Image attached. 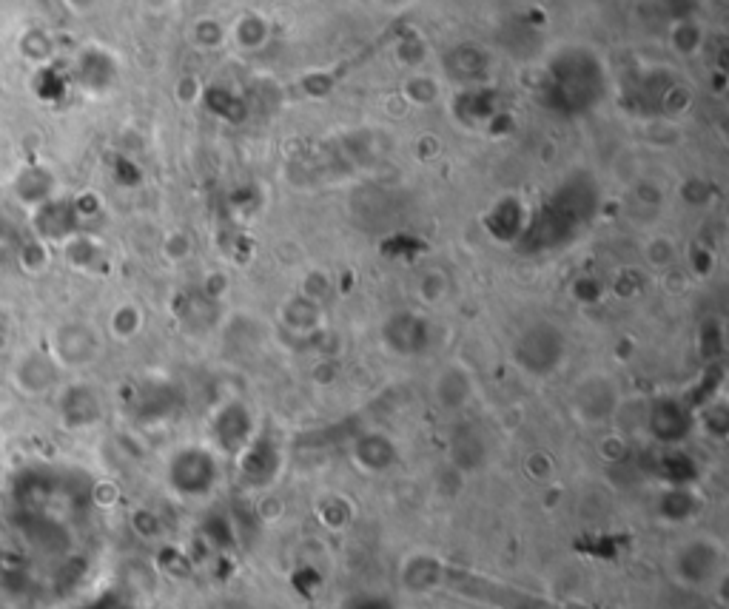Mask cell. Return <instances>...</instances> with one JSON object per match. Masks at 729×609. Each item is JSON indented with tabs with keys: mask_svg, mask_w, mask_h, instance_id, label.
Returning <instances> with one entry per match:
<instances>
[{
	"mask_svg": "<svg viewBox=\"0 0 729 609\" xmlns=\"http://www.w3.org/2000/svg\"><path fill=\"white\" fill-rule=\"evenodd\" d=\"M450 294V279L439 271V268H430L428 274L419 282V296L428 302V305H439L445 296Z\"/></svg>",
	"mask_w": 729,
	"mask_h": 609,
	"instance_id": "27",
	"label": "cell"
},
{
	"mask_svg": "<svg viewBox=\"0 0 729 609\" xmlns=\"http://www.w3.org/2000/svg\"><path fill=\"white\" fill-rule=\"evenodd\" d=\"M63 425L66 427H89L100 419V399L89 385H75L63 393Z\"/></svg>",
	"mask_w": 729,
	"mask_h": 609,
	"instance_id": "14",
	"label": "cell"
},
{
	"mask_svg": "<svg viewBox=\"0 0 729 609\" xmlns=\"http://www.w3.org/2000/svg\"><path fill=\"white\" fill-rule=\"evenodd\" d=\"M282 322L297 333H311L317 331L319 322H322V311H319V302L308 299V296H291L285 305H282Z\"/></svg>",
	"mask_w": 729,
	"mask_h": 609,
	"instance_id": "18",
	"label": "cell"
},
{
	"mask_svg": "<svg viewBox=\"0 0 729 609\" xmlns=\"http://www.w3.org/2000/svg\"><path fill=\"white\" fill-rule=\"evenodd\" d=\"M442 63H445V72H448L450 80H456L465 89L482 86L487 80V74H490V66H493L487 49L476 46V43H459V46H453Z\"/></svg>",
	"mask_w": 729,
	"mask_h": 609,
	"instance_id": "8",
	"label": "cell"
},
{
	"mask_svg": "<svg viewBox=\"0 0 729 609\" xmlns=\"http://www.w3.org/2000/svg\"><path fill=\"white\" fill-rule=\"evenodd\" d=\"M282 513H285V507H282V501L277 496H268V499L260 501V516L265 521H277Z\"/></svg>",
	"mask_w": 729,
	"mask_h": 609,
	"instance_id": "33",
	"label": "cell"
},
{
	"mask_svg": "<svg viewBox=\"0 0 729 609\" xmlns=\"http://www.w3.org/2000/svg\"><path fill=\"white\" fill-rule=\"evenodd\" d=\"M561 609H593V607H590L587 601H581V598H570V601H567V604H564Z\"/></svg>",
	"mask_w": 729,
	"mask_h": 609,
	"instance_id": "35",
	"label": "cell"
},
{
	"mask_svg": "<svg viewBox=\"0 0 729 609\" xmlns=\"http://www.w3.org/2000/svg\"><path fill=\"white\" fill-rule=\"evenodd\" d=\"M317 518L328 530H342L354 521V504L345 496H322L317 501Z\"/></svg>",
	"mask_w": 729,
	"mask_h": 609,
	"instance_id": "21",
	"label": "cell"
},
{
	"mask_svg": "<svg viewBox=\"0 0 729 609\" xmlns=\"http://www.w3.org/2000/svg\"><path fill=\"white\" fill-rule=\"evenodd\" d=\"M214 436L220 439V447L228 453H243L248 442L254 439V419L240 402H231L220 410L214 422Z\"/></svg>",
	"mask_w": 729,
	"mask_h": 609,
	"instance_id": "12",
	"label": "cell"
},
{
	"mask_svg": "<svg viewBox=\"0 0 729 609\" xmlns=\"http://www.w3.org/2000/svg\"><path fill=\"white\" fill-rule=\"evenodd\" d=\"M704 26L698 23L695 18H678L670 26V46H673L678 55L692 57L698 55L704 49Z\"/></svg>",
	"mask_w": 729,
	"mask_h": 609,
	"instance_id": "20",
	"label": "cell"
},
{
	"mask_svg": "<svg viewBox=\"0 0 729 609\" xmlns=\"http://www.w3.org/2000/svg\"><path fill=\"white\" fill-rule=\"evenodd\" d=\"M647 427L658 442L678 444L690 436L692 413L678 399H658L647 410Z\"/></svg>",
	"mask_w": 729,
	"mask_h": 609,
	"instance_id": "9",
	"label": "cell"
},
{
	"mask_svg": "<svg viewBox=\"0 0 729 609\" xmlns=\"http://www.w3.org/2000/svg\"><path fill=\"white\" fill-rule=\"evenodd\" d=\"M131 527H134L137 536L143 538L160 536V521H157V516L149 513V510H137V513H134V521H131Z\"/></svg>",
	"mask_w": 729,
	"mask_h": 609,
	"instance_id": "31",
	"label": "cell"
},
{
	"mask_svg": "<svg viewBox=\"0 0 729 609\" xmlns=\"http://www.w3.org/2000/svg\"><path fill=\"white\" fill-rule=\"evenodd\" d=\"M724 544L718 538L698 536L684 541L673 555V573L687 587H704L712 584L715 575L724 573Z\"/></svg>",
	"mask_w": 729,
	"mask_h": 609,
	"instance_id": "3",
	"label": "cell"
},
{
	"mask_svg": "<svg viewBox=\"0 0 729 609\" xmlns=\"http://www.w3.org/2000/svg\"><path fill=\"white\" fill-rule=\"evenodd\" d=\"M354 462L368 473H385L396 462V444L385 433H362L354 442Z\"/></svg>",
	"mask_w": 729,
	"mask_h": 609,
	"instance_id": "13",
	"label": "cell"
},
{
	"mask_svg": "<svg viewBox=\"0 0 729 609\" xmlns=\"http://www.w3.org/2000/svg\"><path fill=\"white\" fill-rule=\"evenodd\" d=\"M430 396L442 410H462L473 399V376L462 365H445L430 382Z\"/></svg>",
	"mask_w": 729,
	"mask_h": 609,
	"instance_id": "11",
	"label": "cell"
},
{
	"mask_svg": "<svg viewBox=\"0 0 729 609\" xmlns=\"http://www.w3.org/2000/svg\"><path fill=\"white\" fill-rule=\"evenodd\" d=\"M0 609H12V607H0Z\"/></svg>",
	"mask_w": 729,
	"mask_h": 609,
	"instance_id": "36",
	"label": "cell"
},
{
	"mask_svg": "<svg viewBox=\"0 0 729 609\" xmlns=\"http://www.w3.org/2000/svg\"><path fill=\"white\" fill-rule=\"evenodd\" d=\"M465 456H470V467L482 464V439L476 433H459L453 439V467L462 470Z\"/></svg>",
	"mask_w": 729,
	"mask_h": 609,
	"instance_id": "26",
	"label": "cell"
},
{
	"mask_svg": "<svg viewBox=\"0 0 729 609\" xmlns=\"http://www.w3.org/2000/svg\"><path fill=\"white\" fill-rule=\"evenodd\" d=\"M607 89V72L601 60L587 49H561L547 66L544 103L561 114H581L599 106Z\"/></svg>",
	"mask_w": 729,
	"mask_h": 609,
	"instance_id": "1",
	"label": "cell"
},
{
	"mask_svg": "<svg viewBox=\"0 0 729 609\" xmlns=\"http://www.w3.org/2000/svg\"><path fill=\"white\" fill-rule=\"evenodd\" d=\"M524 473L533 481H550L553 476V459L544 453V450H533L527 459H524Z\"/></svg>",
	"mask_w": 729,
	"mask_h": 609,
	"instance_id": "29",
	"label": "cell"
},
{
	"mask_svg": "<svg viewBox=\"0 0 729 609\" xmlns=\"http://www.w3.org/2000/svg\"><path fill=\"white\" fill-rule=\"evenodd\" d=\"M382 3V9H388V12H405V9H411L416 0H379Z\"/></svg>",
	"mask_w": 729,
	"mask_h": 609,
	"instance_id": "34",
	"label": "cell"
},
{
	"mask_svg": "<svg viewBox=\"0 0 729 609\" xmlns=\"http://www.w3.org/2000/svg\"><path fill=\"white\" fill-rule=\"evenodd\" d=\"M177 94H180V103H194V100L203 97V86H200L194 77H183V83H180Z\"/></svg>",
	"mask_w": 729,
	"mask_h": 609,
	"instance_id": "32",
	"label": "cell"
},
{
	"mask_svg": "<svg viewBox=\"0 0 729 609\" xmlns=\"http://www.w3.org/2000/svg\"><path fill=\"white\" fill-rule=\"evenodd\" d=\"M52 359L60 370H80L89 368L94 359L100 356V333L94 331L89 322H63L57 325L49 336Z\"/></svg>",
	"mask_w": 729,
	"mask_h": 609,
	"instance_id": "6",
	"label": "cell"
},
{
	"mask_svg": "<svg viewBox=\"0 0 729 609\" xmlns=\"http://www.w3.org/2000/svg\"><path fill=\"white\" fill-rule=\"evenodd\" d=\"M405 97L416 103V106H430L439 100V83L428 77V74H413L411 80L405 83Z\"/></svg>",
	"mask_w": 729,
	"mask_h": 609,
	"instance_id": "25",
	"label": "cell"
},
{
	"mask_svg": "<svg viewBox=\"0 0 729 609\" xmlns=\"http://www.w3.org/2000/svg\"><path fill=\"white\" fill-rule=\"evenodd\" d=\"M396 60H399L402 66H411V69L422 66V63L428 60V43H425L419 35L402 37L399 46H396Z\"/></svg>",
	"mask_w": 729,
	"mask_h": 609,
	"instance_id": "28",
	"label": "cell"
},
{
	"mask_svg": "<svg viewBox=\"0 0 729 609\" xmlns=\"http://www.w3.org/2000/svg\"><path fill=\"white\" fill-rule=\"evenodd\" d=\"M228 37L245 52H257L271 40V23L262 18L260 12H245L234 20V26L228 29Z\"/></svg>",
	"mask_w": 729,
	"mask_h": 609,
	"instance_id": "17",
	"label": "cell"
},
{
	"mask_svg": "<svg viewBox=\"0 0 729 609\" xmlns=\"http://www.w3.org/2000/svg\"><path fill=\"white\" fill-rule=\"evenodd\" d=\"M146 325V314L137 302H120L109 314V333L117 342H131L134 336H140Z\"/></svg>",
	"mask_w": 729,
	"mask_h": 609,
	"instance_id": "19",
	"label": "cell"
},
{
	"mask_svg": "<svg viewBox=\"0 0 729 609\" xmlns=\"http://www.w3.org/2000/svg\"><path fill=\"white\" fill-rule=\"evenodd\" d=\"M228 40V26H223L217 18H200L194 23V43L206 52H214L225 46Z\"/></svg>",
	"mask_w": 729,
	"mask_h": 609,
	"instance_id": "23",
	"label": "cell"
},
{
	"mask_svg": "<svg viewBox=\"0 0 729 609\" xmlns=\"http://www.w3.org/2000/svg\"><path fill=\"white\" fill-rule=\"evenodd\" d=\"M567 356V336L553 322L527 325L513 342V362L527 376H550L561 368Z\"/></svg>",
	"mask_w": 729,
	"mask_h": 609,
	"instance_id": "2",
	"label": "cell"
},
{
	"mask_svg": "<svg viewBox=\"0 0 729 609\" xmlns=\"http://www.w3.org/2000/svg\"><path fill=\"white\" fill-rule=\"evenodd\" d=\"M402 584L408 592H430L442 578V564L433 555L416 553L402 564Z\"/></svg>",
	"mask_w": 729,
	"mask_h": 609,
	"instance_id": "16",
	"label": "cell"
},
{
	"mask_svg": "<svg viewBox=\"0 0 729 609\" xmlns=\"http://www.w3.org/2000/svg\"><path fill=\"white\" fill-rule=\"evenodd\" d=\"M621 396H618V385L607 376V373H587L584 379L576 382L573 396H570V407L576 413L581 425H607L618 413Z\"/></svg>",
	"mask_w": 729,
	"mask_h": 609,
	"instance_id": "5",
	"label": "cell"
},
{
	"mask_svg": "<svg viewBox=\"0 0 729 609\" xmlns=\"http://www.w3.org/2000/svg\"><path fill=\"white\" fill-rule=\"evenodd\" d=\"M60 376H63V370L57 368L52 353L43 351V348H29V351L18 353L12 368H9L12 388L18 390L20 396H26V399L49 396L60 385Z\"/></svg>",
	"mask_w": 729,
	"mask_h": 609,
	"instance_id": "7",
	"label": "cell"
},
{
	"mask_svg": "<svg viewBox=\"0 0 729 609\" xmlns=\"http://www.w3.org/2000/svg\"><path fill=\"white\" fill-rule=\"evenodd\" d=\"M644 257L653 268H661V271H670L675 262H678V248L670 237H655V240L647 242L644 248Z\"/></svg>",
	"mask_w": 729,
	"mask_h": 609,
	"instance_id": "24",
	"label": "cell"
},
{
	"mask_svg": "<svg viewBox=\"0 0 729 609\" xmlns=\"http://www.w3.org/2000/svg\"><path fill=\"white\" fill-rule=\"evenodd\" d=\"M191 254V237L186 231H171L169 237L163 240V257L169 262H183Z\"/></svg>",
	"mask_w": 729,
	"mask_h": 609,
	"instance_id": "30",
	"label": "cell"
},
{
	"mask_svg": "<svg viewBox=\"0 0 729 609\" xmlns=\"http://www.w3.org/2000/svg\"><path fill=\"white\" fill-rule=\"evenodd\" d=\"M18 265L26 274H43L52 265V248H49V242H43L40 237L26 242L18 251Z\"/></svg>",
	"mask_w": 729,
	"mask_h": 609,
	"instance_id": "22",
	"label": "cell"
},
{
	"mask_svg": "<svg viewBox=\"0 0 729 609\" xmlns=\"http://www.w3.org/2000/svg\"><path fill=\"white\" fill-rule=\"evenodd\" d=\"M524 222H527V211H524V205L519 203V200H513V197L499 200V203L493 205V211L487 214V228H490V234H493L496 240L505 242H513L522 237Z\"/></svg>",
	"mask_w": 729,
	"mask_h": 609,
	"instance_id": "15",
	"label": "cell"
},
{
	"mask_svg": "<svg viewBox=\"0 0 729 609\" xmlns=\"http://www.w3.org/2000/svg\"><path fill=\"white\" fill-rule=\"evenodd\" d=\"M382 336H385V345H388L393 353L416 356V353H422L428 348L430 328L428 322H425L419 314H393L391 319L385 322Z\"/></svg>",
	"mask_w": 729,
	"mask_h": 609,
	"instance_id": "10",
	"label": "cell"
},
{
	"mask_svg": "<svg viewBox=\"0 0 729 609\" xmlns=\"http://www.w3.org/2000/svg\"><path fill=\"white\" fill-rule=\"evenodd\" d=\"M217 476H220V467L208 447H197V444L183 447L169 462V484L186 499H200L211 493Z\"/></svg>",
	"mask_w": 729,
	"mask_h": 609,
	"instance_id": "4",
	"label": "cell"
}]
</instances>
